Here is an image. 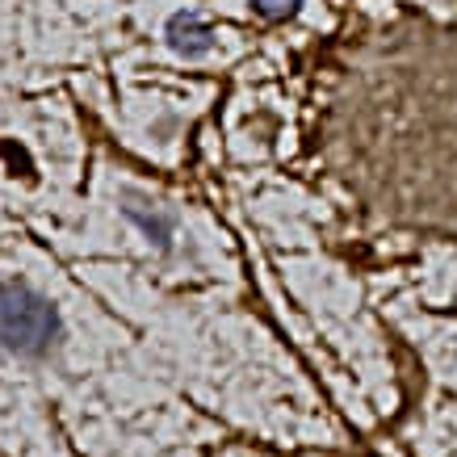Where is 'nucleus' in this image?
<instances>
[{
    "label": "nucleus",
    "instance_id": "nucleus-1",
    "mask_svg": "<svg viewBox=\"0 0 457 457\" xmlns=\"http://www.w3.org/2000/svg\"><path fill=\"white\" fill-rule=\"evenodd\" d=\"M59 340V311L29 286L0 290V348L17 357H42Z\"/></svg>",
    "mask_w": 457,
    "mask_h": 457
},
{
    "label": "nucleus",
    "instance_id": "nucleus-2",
    "mask_svg": "<svg viewBox=\"0 0 457 457\" xmlns=\"http://www.w3.org/2000/svg\"><path fill=\"white\" fill-rule=\"evenodd\" d=\"M168 46L185 59H197L214 46V29H210L197 13H177L168 21Z\"/></svg>",
    "mask_w": 457,
    "mask_h": 457
},
{
    "label": "nucleus",
    "instance_id": "nucleus-3",
    "mask_svg": "<svg viewBox=\"0 0 457 457\" xmlns=\"http://www.w3.org/2000/svg\"><path fill=\"white\" fill-rule=\"evenodd\" d=\"M298 4L303 0H252V9L261 17H269V21H286V17L298 13Z\"/></svg>",
    "mask_w": 457,
    "mask_h": 457
}]
</instances>
